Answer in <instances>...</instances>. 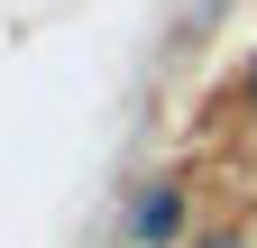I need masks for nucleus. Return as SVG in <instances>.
<instances>
[{
    "instance_id": "1",
    "label": "nucleus",
    "mask_w": 257,
    "mask_h": 248,
    "mask_svg": "<svg viewBox=\"0 0 257 248\" xmlns=\"http://www.w3.org/2000/svg\"><path fill=\"white\" fill-rule=\"evenodd\" d=\"M119 239L128 248H184L193 239V184L184 175H147L128 193V211H119Z\"/></svg>"
},
{
    "instance_id": "2",
    "label": "nucleus",
    "mask_w": 257,
    "mask_h": 248,
    "mask_svg": "<svg viewBox=\"0 0 257 248\" xmlns=\"http://www.w3.org/2000/svg\"><path fill=\"white\" fill-rule=\"evenodd\" d=\"M184 248H257V239H248V230H193Z\"/></svg>"
},
{
    "instance_id": "3",
    "label": "nucleus",
    "mask_w": 257,
    "mask_h": 248,
    "mask_svg": "<svg viewBox=\"0 0 257 248\" xmlns=\"http://www.w3.org/2000/svg\"><path fill=\"white\" fill-rule=\"evenodd\" d=\"M239 110H257V55L239 65Z\"/></svg>"
}]
</instances>
